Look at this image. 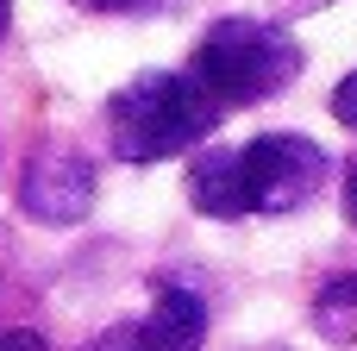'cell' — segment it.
<instances>
[{"label": "cell", "mask_w": 357, "mask_h": 351, "mask_svg": "<svg viewBox=\"0 0 357 351\" xmlns=\"http://www.w3.org/2000/svg\"><path fill=\"white\" fill-rule=\"evenodd\" d=\"M345 220L357 226V157H351V170H345Z\"/></svg>", "instance_id": "30bf717a"}, {"label": "cell", "mask_w": 357, "mask_h": 351, "mask_svg": "<svg viewBox=\"0 0 357 351\" xmlns=\"http://www.w3.org/2000/svg\"><path fill=\"white\" fill-rule=\"evenodd\" d=\"M0 351H50V345H44V333H31V327H0Z\"/></svg>", "instance_id": "ba28073f"}, {"label": "cell", "mask_w": 357, "mask_h": 351, "mask_svg": "<svg viewBox=\"0 0 357 351\" xmlns=\"http://www.w3.org/2000/svg\"><path fill=\"white\" fill-rule=\"evenodd\" d=\"M314 327H320L333 345H351L357 339V270L333 276V283L314 295Z\"/></svg>", "instance_id": "8992f818"}, {"label": "cell", "mask_w": 357, "mask_h": 351, "mask_svg": "<svg viewBox=\"0 0 357 351\" xmlns=\"http://www.w3.org/2000/svg\"><path fill=\"white\" fill-rule=\"evenodd\" d=\"M326 151L301 132H264L238 151L207 144L188 163V201L207 220H251V214H295L326 188Z\"/></svg>", "instance_id": "6da1fadb"}, {"label": "cell", "mask_w": 357, "mask_h": 351, "mask_svg": "<svg viewBox=\"0 0 357 351\" xmlns=\"http://www.w3.org/2000/svg\"><path fill=\"white\" fill-rule=\"evenodd\" d=\"M207 345V301L182 283H157L138 320L107 327L88 351H201Z\"/></svg>", "instance_id": "5b68a950"}, {"label": "cell", "mask_w": 357, "mask_h": 351, "mask_svg": "<svg viewBox=\"0 0 357 351\" xmlns=\"http://www.w3.org/2000/svg\"><path fill=\"white\" fill-rule=\"evenodd\" d=\"M188 75L220 107H257V100H276L301 75V44L270 19H220L195 44Z\"/></svg>", "instance_id": "3957f363"}, {"label": "cell", "mask_w": 357, "mask_h": 351, "mask_svg": "<svg viewBox=\"0 0 357 351\" xmlns=\"http://www.w3.org/2000/svg\"><path fill=\"white\" fill-rule=\"evenodd\" d=\"M333 119L357 132V69L345 75V82H339V88H333Z\"/></svg>", "instance_id": "52a82bcc"}, {"label": "cell", "mask_w": 357, "mask_h": 351, "mask_svg": "<svg viewBox=\"0 0 357 351\" xmlns=\"http://www.w3.org/2000/svg\"><path fill=\"white\" fill-rule=\"evenodd\" d=\"M220 100L195 82V75H138L107 100V151L119 163H163L182 157L195 144L213 138L220 126Z\"/></svg>", "instance_id": "7a4b0ae2"}, {"label": "cell", "mask_w": 357, "mask_h": 351, "mask_svg": "<svg viewBox=\"0 0 357 351\" xmlns=\"http://www.w3.org/2000/svg\"><path fill=\"white\" fill-rule=\"evenodd\" d=\"M19 207L38 226H75L94 207V163L69 144H44L19 170Z\"/></svg>", "instance_id": "277c9868"}, {"label": "cell", "mask_w": 357, "mask_h": 351, "mask_svg": "<svg viewBox=\"0 0 357 351\" xmlns=\"http://www.w3.org/2000/svg\"><path fill=\"white\" fill-rule=\"evenodd\" d=\"M6 19H13V0H0V31H6Z\"/></svg>", "instance_id": "7c38bea8"}, {"label": "cell", "mask_w": 357, "mask_h": 351, "mask_svg": "<svg viewBox=\"0 0 357 351\" xmlns=\"http://www.w3.org/2000/svg\"><path fill=\"white\" fill-rule=\"evenodd\" d=\"M82 13H138L144 0H75Z\"/></svg>", "instance_id": "9c48e42d"}, {"label": "cell", "mask_w": 357, "mask_h": 351, "mask_svg": "<svg viewBox=\"0 0 357 351\" xmlns=\"http://www.w3.org/2000/svg\"><path fill=\"white\" fill-rule=\"evenodd\" d=\"M6 264H13V245H6V226H0V276H6Z\"/></svg>", "instance_id": "8fae6325"}]
</instances>
